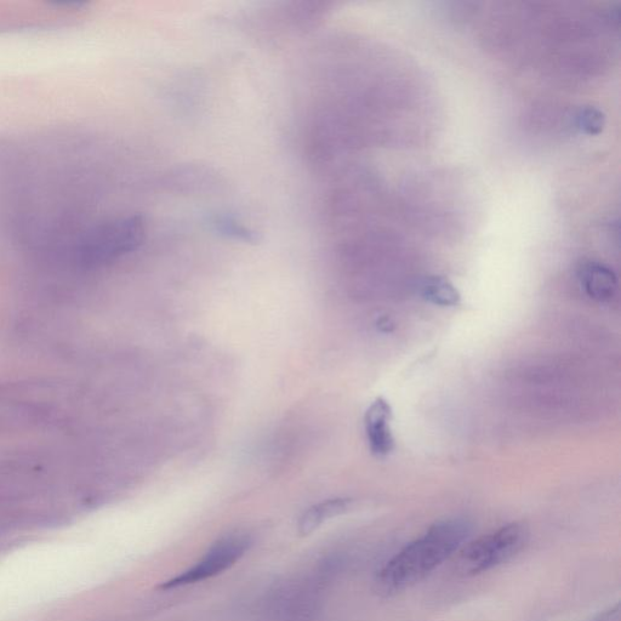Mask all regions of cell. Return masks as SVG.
<instances>
[{"label":"cell","instance_id":"obj_3","mask_svg":"<svg viewBox=\"0 0 621 621\" xmlns=\"http://www.w3.org/2000/svg\"><path fill=\"white\" fill-rule=\"evenodd\" d=\"M252 540L246 534H231L222 538L205 554L201 561L186 572L167 581L162 589H174L178 586L195 584L198 581L213 578L227 571L246 555Z\"/></svg>","mask_w":621,"mask_h":621},{"label":"cell","instance_id":"obj_9","mask_svg":"<svg viewBox=\"0 0 621 621\" xmlns=\"http://www.w3.org/2000/svg\"><path fill=\"white\" fill-rule=\"evenodd\" d=\"M48 307H49V306H48ZM56 311H58V310H56ZM59 312H60V311H59ZM61 313H62V312H61ZM64 316H65V313H64ZM65 317H66V319H67L68 323H70V327H73V326H74V327H76V328H79V327H81V328H82L81 323L77 322V319H74L73 317H70V316H67V315H66ZM82 329H83V328H82Z\"/></svg>","mask_w":621,"mask_h":621},{"label":"cell","instance_id":"obj_4","mask_svg":"<svg viewBox=\"0 0 621 621\" xmlns=\"http://www.w3.org/2000/svg\"><path fill=\"white\" fill-rule=\"evenodd\" d=\"M391 418L390 403L383 397L376 398L364 415L369 448L376 457H386L395 448V438L390 427Z\"/></svg>","mask_w":621,"mask_h":621},{"label":"cell","instance_id":"obj_1","mask_svg":"<svg viewBox=\"0 0 621 621\" xmlns=\"http://www.w3.org/2000/svg\"><path fill=\"white\" fill-rule=\"evenodd\" d=\"M471 531V523L465 518H449L435 523L381 568L376 577L379 590L391 595L419 583L463 548Z\"/></svg>","mask_w":621,"mask_h":621},{"label":"cell","instance_id":"obj_5","mask_svg":"<svg viewBox=\"0 0 621 621\" xmlns=\"http://www.w3.org/2000/svg\"><path fill=\"white\" fill-rule=\"evenodd\" d=\"M579 281L586 295L598 303H606L618 289V277L611 267L598 261H586L578 271Z\"/></svg>","mask_w":621,"mask_h":621},{"label":"cell","instance_id":"obj_8","mask_svg":"<svg viewBox=\"0 0 621 621\" xmlns=\"http://www.w3.org/2000/svg\"><path fill=\"white\" fill-rule=\"evenodd\" d=\"M606 125V116L596 107L586 106L581 108L577 115V127L581 133L594 136L602 133Z\"/></svg>","mask_w":621,"mask_h":621},{"label":"cell","instance_id":"obj_7","mask_svg":"<svg viewBox=\"0 0 621 621\" xmlns=\"http://www.w3.org/2000/svg\"><path fill=\"white\" fill-rule=\"evenodd\" d=\"M420 294L427 303L441 307H454L461 301L457 287L442 276L426 277L420 284Z\"/></svg>","mask_w":621,"mask_h":621},{"label":"cell","instance_id":"obj_2","mask_svg":"<svg viewBox=\"0 0 621 621\" xmlns=\"http://www.w3.org/2000/svg\"><path fill=\"white\" fill-rule=\"evenodd\" d=\"M528 528L523 523H510L483 535L461 550L458 569L464 575L491 571L509 562L523 550L528 541Z\"/></svg>","mask_w":621,"mask_h":621},{"label":"cell","instance_id":"obj_6","mask_svg":"<svg viewBox=\"0 0 621 621\" xmlns=\"http://www.w3.org/2000/svg\"><path fill=\"white\" fill-rule=\"evenodd\" d=\"M351 505L349 499H332L310 507L300 518L299 532L309 535L330 518L344 514Z\"/></svg>","mask_w":621,"mask_h":621}]
</instances>
